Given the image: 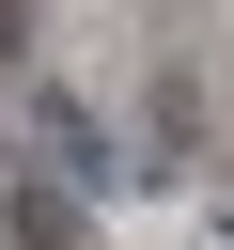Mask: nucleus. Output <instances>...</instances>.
<instances>
[{
	"label": "nucleus",
	"mask_w": 234,
	"mask_h": 250,
	"mask_svg": "<svg viewBox=\"0 0 234 250\" xmlns=\"http://www.w3.org/2000/svg\"><path fill=\"white\" fill-rule=\"evenodd\" d=\"M16 125H31V172H62L78 203H109V188H140V172H156V156H125L78 94H16Z\"/></svg>",
	"instance_id": "obj_1"
},
{
	"label": "nucleus",
	"mask_w": 234,
	"mask_h": 250,
	"mask_svg": "<svg viewBox=\"0 0 234 250\" xmlns=\"http://www.w3.org/2000/svg\"><path fill=\"white\" fill-rule=\"evenodd\" d=\"M0 250H78V188L62 172H0Z\"/></svg>",
	"instance_id": "obj_2"
},
{
	"label": "nucleus",
	"mask_w": 234,
	"mask_h": 250,
	"mask_svg": "<svg viewBox=\"0 0 234 250\" xmlns=\"http://www.w3.org/2000/svg\"><path fill=\"white\" fill-rule=\"evenodd\" d=\"M16 47H31V0H0V62H16Z\"/></svg>",
	"instance_id": "obj_3"
}]
</instances>
